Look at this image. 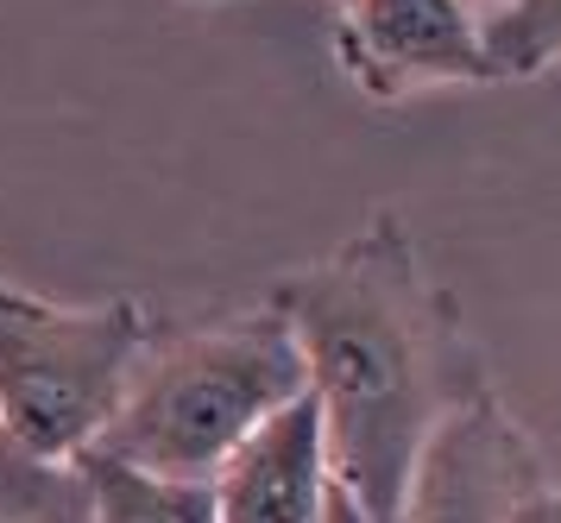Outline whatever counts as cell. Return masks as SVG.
Returning <instances> with one entry per match:
<instances>
[{
    "instance_id": "8",
    "label": "cell",
    "mask_w": 561,
    "mask_h": 523,
    "mask_svg": "<svg viewBox=\"0 0 561 523\" xmlns=\"http://www.w3.org/2000/svg\"><path fill=\"white\" fill-rule=\"evenodd\" d=\"M0 523H95L82 461H38L0 442Z\"/></svg>"
},
{
    "instance_id": "13",
    "label": "cell",
    "mask_w": 561,
    "mask_h": 523,
    "mask_svg": "<svg viewBox=\"0 0 561 523\" xmlns=\"http://www.w3.org/2000/svg\"><path fill=\"white\" fill-rule=\"evenodd\" d=\"M334 7H347V0H334Z\"/></svg>"
},
{
    "instance_id": "2",
    "label": "cell",
    "mask_w": 561,
    "mask_h": 523,
    "mask_svg": "<svg viewBox=\"0 0 561 523\" xmlns=\"http://www.w3.org/2000/svg\"><path fill=\"white\" fill-rule=\"evenodd\" d=\"M309 391L304 353L272 303L233 322L196 328L178 341H152L127 398L89 454L164 479H215L247 435L272 410Z\"/></svg>"
},
{
    "instance_id": "9",
    "label": "cell",
    "mask_w": 561,
    "mask_h": 523,
    "mask_svg": "<svg viewBox=\"0 0 561 523\" xmlns=\"http://www.w3.org/2000/svg\"><path fill=\"white\" fill-rule=\"evenodd\" d=\"M480 50L492 82H524L561 64V0H499L480 7Z\"/></svg>"
},
{
    "instance_id": "5",
    "label": "cell",
    "mask_w": 561,
    "mask_h": 523,
    "mask_svg": "<svg viewBox=\"0 0 561 523\" xmlns=\"http://www.w3.org/2000/svg\"><path fill=\"white\" fill-rule=\"evenodd\" d=\"M334 64L366 101H410L442 82H492L473 0H347Z\"/></svg>"
},
{
    "instance_id": "7",
    "label": "cell",
    "mask_w": 561,
    "mask_h": 523,
    "mask_svg": "<svg viewBox=\"0 0 561 523\" xmlns=\"http://www.w3.org/2000/svg\"><path fill=\"white\" fill-rule=\"evenodd\" d=\"M89 474L95 523H215V492L203 479H164L121 467L107 454H77Z\"/></svg>"
},
{
    "instance_id": "4",
    "label": "cell",
    "mask_w": 561,
    "mask_h": 523,
    "mask_svg": "<svg viewBox=\"0 0 561 523\" xmlns=\"http://www.w3.org/2000/svg\"><path fill=\"white\" fill-rule=\"evenodd\" d=\"M536 486L542 454L485 378L423 435L398 499V523H517Z\"/></svg>"
},
{
    "instance_id": "1",
    "label": "cell",
    "mask_w": 561,
    "mask_h": 523,
    "mask_svg": "<svg viewBox=\"0 0 561 523\" xmlns=\"http://www.w3.org/2000/svg\"><path fill=\"white\" fill-rule=\"evenodd\" d=\"M265 303L304 353L334 486L373 523H398L423 435L485 385L455 291L423 272L410 227L385 208L316 265L278 277Z\"/></svg>"
},
{
    "instance_id": "12",
    "label": "cell",
    "mask_w": 561,
    "mask_h": 523,
    "mask_svg": "<svg viewBox=\"0 0 561 523\" xmlns=\"http://www.w3.org/2000/svg\"><path fill=\"white\" fill-rule=\"evenodd\" d=\"M473 7H499V0H473Z\"/></svg>"
},
{
    "instance_id": "10",
    "label": "cell",
    "mask_w": 561,
    "mask_h": 523,
    "mask_svg": "<svg viewBox=\"0 0 561 523\" xmlns=\"http://www.w3.org/2000/svg\"><path fill=\"white\" fill-rule=\"evenodd\" d=\"M517 523H561V479L556 486H536L524 499V511H517Z\"/></svg>"
},
{
    "instance_id": "11",
    "label": "cell",
    "mask_w": 561,
    "mask_h": 523,
    "mask_svg": "<svg viewBox=\"0 0 561 523\" xmlns=\"http://www.w3.org/2000/svg\"><path fill=\"white\" fill-rule=\"evenodd\" d=\"M322 523H373V518H366V511H359V504L347 499L341 486H334V492H329V511H322Z\"/></svg>"
},
{
    "instance_id": "6",
    "label": "cell",
    "mask_w": 561,
    "mask_h": 523,
    "mask_svg": "<svg viewBox=\"0 0 561 523\" xmlns=\"http://www.w3.org/2000/svg\"><path fill=\"white\" fill-rule=\"evenodd\" d=\"M215 523H322L334 492L329 435L316 398H290L240 442L208 479Z\"/></svg>"
},
{
    "instance_id": "3",
    "label": "cell",
    "mask_w": 561,
    "mask_h": 523,
    "mask_svg": "<svg viewBox=\"0 0 561 523\" xmlns=\"http://www.w3.org/2000/svg\"><path fill=\"white\" fill-rule=\"evenodd\" d=\"M152 341V309L133 297L64 309L0 284V442L38 461L89 454Z\"/></svg>"
}]
</instances>
